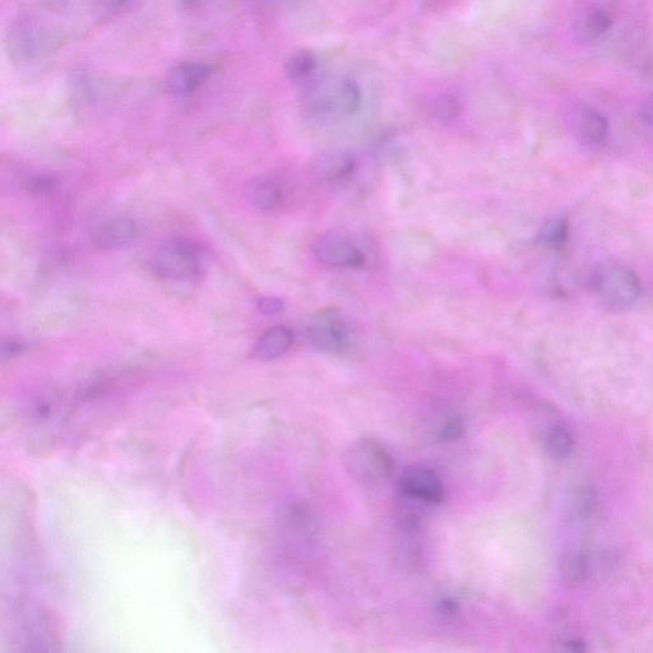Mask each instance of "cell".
I'll return each instance as SVG.
<instances>
[{"label":"cell","instance_id":"obj_15","mask_svg":"<svg viewBox=\"0 0 653 653\" xmlns=\"http://www.w3.org/2000/svg\"><path fill=\"white\" fill-rule=\"evenodd\" d=\"M609 122L605 115L595 109L583 110L578 122V132L590 145H602L609 137Z\"/></svg>","mask_w":653,"mask_h":653},{"label":"cell","instance_id":"obj_17","mask_svg":"<svg viewBox=\"0 0 653 653\" xmlns=\"http://www.w3.org/2000/svg\"><path fill=\"white\" fill-rule=\"evenodd\" d=\"M354 166L355 162L351 157L345 155L332 157V159H328L326 164L323 165L322 173L331 182H337V180L349 177L353 173Z\"/></svg>","mask_w":653,"mask_h":653},{"label":"cell","instance_id":"obj_20","mask_svg":"<svg viewBox=\"0 0 653 653\" xmlns=\"http://www.w3.org/2000/svg\"><path fill=\"white\" fill-rule=\"evenodd\" d=\"M642 119L646 123L653 125V97L652 99L646 101V104L642 108Z\"/></svg>","mask_w":653,"mask_h":653},{"label":"cell","instance_id":"obj_5","mask_svg":"<svg viewBox=\"0 0 653 653\" xmlns=\"http://www.w3.org/2000/svg\"><path fill=\"white\" fill-rule=\"evenodd\" d=\"M154 270L162 279L189 281L201 271L198 253L192 245L183 242L165 244L154 259Z\"/></svg>","mask_w":653,"mask_h":653},{"label":"cell","instance_id":"obj_7","mask_svg":"<svg viewBox=\"0 0 653 653\" xmlns=\"http://www.w3.org/2000/svg\"><path fill=\"white\" fill-rule=\"evenodd\" d=\"M402 493L428 504H439L444 498V486L439 476L424 465L407 467L400 479Z\"/></svg>","mask_w":653,"mask_h":653},{"label":"cell","instance_id":"obj_18","mask_svg":"<svg viewBox=\"0 0 653 653\" xmlns=\"http://www.w3.org/2000/svg\"><path fill=\"white\" fill-rule=\"evenodd\" d=\"M259 312L265 314V316L273 317L277 316L284 312L285 304L284 301L277 298H272V296H267V298H262L258 300L257 304Z\"/></svg>","mask_w":653,"mask_h":653},{"label":"cell","instance_id":"obj_21","mask_svg":"<svg viewBox=\"0 0 653 653\" xmlns=\"http://www.w3.org/2000/svg\"><path fill=\"white\" fill-rule=\"evenodd\" d=\"M180 6H182L185 9H194L199 6H202L203 3L206 2V0H178Z\"/></svg>","mask_w":653,"mask_h":653},{"label":"cell","instance_id":"obj_6","mask_svg":"<svg viewBox=\"0 0 653 653\" xmlns=\"http://www.w3.org/2000/svg\"><path fill=\"white\" fill-rule=\"evenodd\" d=\"M309 344L327 354H342L350 349L351 333L340 318L323 314L307 328Z\"/></svg>","mask_w":653,"mask_h":653},{"label":"cell","instance_id":"obj_2","mask_svg":"<svg viewBox=\"0 0 653 653\" xmlns=\"http://www.w3.org/2000/svg\"><path fill=\"white\" fill-rule=\"evenodd\" d=\"M588 286L610 309L632 307L642 295V282L637 273L618 262L596 266L588 277Z\"/></svg>","mask_w":653,"mask_h":653},{"label":"cell","instance_id":"obj_19","mask_svg":"<svg viewBox=\"0 0 653 653\" xmlns=\"http://www.w3.org/2000/svg\"><path fill=\"white\" fill-rule=\"evenodd\" d=\"M463 426L460 420H452L446 425L443 430V437L447 439H455L462 434Z\"/></svg>","mask_w":653,"mask_h":653},{"label":"cell","instance_id":"obj_13","mask_svg":"<svg viewBox=\"0 0 653 653\" xmlns=\"http://www.w3.org/2000/svg\"><path fill=\"white\" fill-rule=\"evenodd\" d=\"M611 26H613V18L609 13L604 9L594 8L578 18L576 25H574V34L583 43H592V41L599 40L600 37L608 34Z\"/></svg>","mask_w":653,"mask_h":653},{"label":"cell","instance_id":"obj_12","mask_svg":"<svg viewBox=\"0 0 653 653\" xmlns=\"http://www.w3.org/2000/svg\"><path fill=\"white\" fill-rule=\"evenodd\" d=\"M294 344L293 332L286 327H272L263 333L256 345V355L263 361L279 359Z\"/></svg>","mask_w":653,"mask_h":653},{"label":"cell","instance_id":"obj_3","mask_svg":"<svg viewBox=\"0 0 653 653\" xmlns=\"http://www.w3.org/2000/svg\"><path fill=\"white\" fill-rule=\"evenodd\" d=\"M62 44L63 36L58 31L32 17L13 23L8 36L9 53L21 62H32L57 52Z\"/></svg>","mask_w":653,"mask_h":653},{"label":"cell","instance_id":"obj_9","mask_svg":"<svg viewBox=\"0 0 653 653\" xmlns=\"http://www.w3.org/2000/svg\"><path fill=\"white\" fill-rule=\"evenodd\" d=\"M212 68L208 64L187 62L171 68L166 76L170 94L178 97L193 95L210 80Z\"/></svg>","mask_w":653,"mask_h":653},{"label":"cell","instance_id":"obj_16","mask_svg":"<svg viewBox=\"0 0 653 653\" xmlns=\"http://www.w3.org/2000/svg\"><path fill=\"white\" fill-rule=\"evenodd\" d=\"M569 222L564 217H555L543 226L540 231V242L549 248H560L568 242Z\"/></svg>","mask_w":653,"mask_h":653},{"label":"cell","instance_id":"obj_1","mask_svg":"<svg viewBox=\"0 0 653 653\" xmlns=\"http://www.w3.org/2000/svg\"><path fill=\"white\" fill-rule=\"evenodd\" d=\"M316 72L303 82L307 85L304 106L312 117H351L358 113L363 104V90L360 81L346 74L319 76Z\"/></svg>","mask_w":653,"mask_h":653},{"label":"cell","instance_id":"obj_14","mask_svg":"<svg viewBox=\"0 0 653 653\" xmlns=\"http://www.w3.org/2000/svg\"><path fill=\"white\" fill-rule=\"evenodd\" d=\"M541 446L551 457L563 460L571 455L574 439L568 426L563 423H551L544 426L540 433Z\"/></svg>","mask_w":653,"mask_h":653},{"label":"cell","instance_id":"obj_11","mask_svg":"<svg viewBox=\"0 0 653 653\" xmlns=\"http://www.w3.org/2000/svg\"><path fill=\"white\" fill-rule=\"evenodd\" d=\"M249 198L259 211L273 213L284 205L285 189L279 179L265 175L250 184Z\"/></svg>","mask_w":653,"mask_h":653},{"label":"cell","instance_id":"obj_10","mask_svg":"<svg viewBox=\"0 0 653 653\" xmlns=\"http://www.w3.org/2000/svg\"><path fill=\"white\" fill-rule=\"evenodd\" d=\"M141 228L131 217H115L106 221L96 231L94 242L100 249H117L134 242L140 236Z\"/></svg>","mask_w":653,"mask_h":653},{"label":"cell","instance_id":"obj_4","mask_svg":"<svg viewBox=\"0 0 653 653\" xmlns=\"http://www.w3.org/2000/svg\"><path fill=\"white\" fill-rule=\"evenodd\" d=\"M342 461L356 481L367 485L383 483L395 469L391 453L381 443L369 438L351 443Z\"/></svg>","mask_w":653,"mask_h":653},{"label":"cell","instance_id":"obj_8","mask_svg":"<svg viewBox=\"0 0 653 653\" xmlns=\"http://www.w3.org/2000/svg\"><path fill=\"white\" fill-rule=\"evenodd\" d=\"M314 256L323 265L338 268H359L364 265V254L349 240L338 236H323L313 245Z\"/></svg>","mask_w":653,"mask_h":653}]
</instances>
